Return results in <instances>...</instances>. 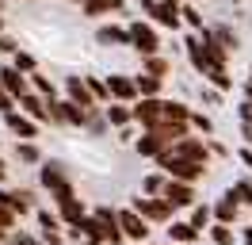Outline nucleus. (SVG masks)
<instances>
[{
    "label": "nucleus",
    "instance_id": "7",
    "mask_svg": "<svg viewBox=\"0 0 252 245\" xmlns=\"http://www.w3.org/2000/svg\"><path fill=\"white\" fill-rule=\"evenodd\" d=\"M119 222H123L126 242H142V245H145V238H149V226H153L145 214H138L134 207H126V211H119Z\"/></svg>",
    "mask_w": 252,
    "mask_h": 245
},
{
    "label": "nucleus",
    "instance_id": "15",
    "mask_svg": "<svg viewBox=\"0 0 252 245\" xmlns=\"http://www.w3.org/2000/svg\"><path fill=\"white\" fill-rule=\"evenodd\" d=\"M184 50H188V61H191L195 73L214 69V65H210V54H206V46H203V35H188V39H184Z\"/></svg>",
    "mask_w": 252,
    "mask_h": 245
},
{
    "label": "nucleus",
    "instance_id": "55",
    "mask_svg": "<svg viewBox=\"0 0 252 245\" xmlns=\"http://www.w3.org/2000/svg\"><path fill=\"white\" fill-rule=\"evenodd\" d=\"M123 245H126V242H123Z\"/></svg>",
    "mask_w": 252,
    "mask_h": 245
},
{
    "label": "nucleus",
    "instance_id": "43",
    "mask_svg": "<svg viewBox=\"0 0 252 245\" xmlns=\"http://www.w3.org/2000/svg\"><path fill=\"white\" fill-rule=\"evenodd\" d=\"M138 8H142L145 19H153V15H157V8H160V0H138Z\"/></svg>",
    "mask_w": 252,
    "mask_h": 245
},
{
    "label": "nucleus",
    "instance_id": "29",
    "mask_svg": "<svg viewBox=\"0 0 252 245\" xmlns=\"http://www.w3.org/2000/svg\"><path fill=\"white\" fill-rule=\"evenodd\" d=\"M164 184H168V172H149L142 176V196H164Z\"/></svg>",
    "mask_w": 252,
    "mask_h": 245
},
{
    "label": "nucleus",
    "instance_id": "21",
    "mask_svg": "<svg viewBox=\"0 0 252 245\" xmlns=\"http://www.w3.org/2000/svg\"><path fill=\"white\" fill-rule=\"evenodd\" d=\"M126 8V0H88L80 15H88V19H103V15H119Z\"/></svg>",
    "mask_w": 252,
    "mask_h": 245
},
{
    "label": "nucleus",
    "instance_id": "23",
    "mask_svg": "<svg viewBox=\"0 0 252 245\" xmlns=\"http://www.w3.org/2000/svg\"><path fill=\"white\" fill-rule=\"evenodd\" d=\"M199 234L203 230H195L191 222H168V242H176V245H195Z\"/></svg>",
    "mask_w": 252,
    "mask_h": 245
},
{
    "label": "nucleus",
    "instance_id": "31",
    "mask_svg": "<svg viewBox=\"0 0 252 245\" xmlns=\"http://www.w3.org/2000/svg\"><path fill=\"white\" fill-rule=\"evenodd\" d=\"M134 81H138L142 96H160V88H164V77H153V73H138Z\"/></svg>",
    "mask_w": 252,
    "mask_h": 245
},
{
    "label": "nucleus",
    "instance_id": "33",
    "mask_svg": "<svg viewBox=\"0 0 252 245\" xmlns=\"http://www.w3.org/2000/svg\"><path fill=\"white\" fill-rule=\"evenodd\" d=\"M164 119H172V122H191V107L180 104V100H164Z\"/></svg>",
    "mask_w": 252,
    "mask_h": 245
},
{
    "label": "nucleus",
    "instance_id": "42",
    "mask_svg": "<svg viewBox=\"0 0 252 245\" xmlns=\"http://www.w3.org/2000/svg\"><path fill=\"white\" fill-rule=\"evenodd\" d=\"M16 218H19L16 211H8V207L0 203V230H12V226H16Z\"/></svg>",
    "mask_w": 252,
    "mask_h": 245
},
{
    "label": "nucleus",
    "instance_id": "41",
    "mask_svg": "<svg viewBox=\"0 0 252 245\" xmlns=\"http://www.w3.org/2000/svg\"><path fill=\"white\" fill-rule=\"evenodd\" d=\"M12 245H46L42 238H34V234H23V230H16L12 234Z\"/></svg>",
    "mask_w": 252,
    "mask_h": 245
},
{
    "label": "nucleus",
    "instance_id": "5",
    "mask_svg": "<svg viewBox=\"0 0 252 245\" xmlns=\"http://www.w3.org/2000/svg\"><path fill=\"white\" fill-rule=\"evenodd\" d=\"M160 119H164V96H142V100H134V122L142 130H153Z\"/></svg>",
    "mask_w": 252,
    "mask_h": 245
},
{
    "label": "nucleus",
    "instance_id": "28",
    "mask_svg": "<svg viewBox=\"0 0 252 245\" xmlns=\"http://www.w3.org/2000/svg\"><path fill=\"white\" fill-rule=\"evenodd\" d=\"M188 222H191L195 230H210V222H214V207H210V203H195Z\"/></svg>",
    "mask_w": 252,
    "mask_h": 245
},
{
    "label": "nucleus",
    "instance_id": "45",
    "mask_svg": "<svg viewBox=\"0 0 252 245\" xmlns=\"http://www.w3.org/2000/svg\"><path fill=\"white\" fill-rule=\"evenodd\" d=\"M42 242H46V245H65V238H62V234H42Z\"/></svg>",
    "mask_w": 252,
    "mask_h": 245
},
{
    "label": "nucleus",
    "instance_id": "10",
    "mask_svg": "<svg viewBox=\"0 0 252 245\" xmlns=\"http://www.w3.org/2000/svg\"><path fill=\"white\" fill-rule=\"evenodd\" d=\"M0 84H4V88L19 100L23 92H31V77L23 73V69H16L12 61H0Z\"/></svg>",
    "mask_w": 252,
    "mask_h": 245
},
{
    "label": "nucleus",
    "instance_id": "1",
    "mask_svg": "<svg viewBox=\"0 0 252 245\" xmlns=\"http://www.w3.org/2000/svg\"><path fill=\"white\" fill-rule=\"evenodd\" d=\"M38 184H42L50 196H54V203H58V199L77 196V188H73V176H69V168H65L62 161H42V165H38Z\"/></svg>",
    "mask_w": 252,
    "mask_h": 245
},
{
    "label": "nucleus",
    "instance_id": "22",
    "mask_svg": "<svg viewBox=\"0 0 252 245\" xmlns=\"http://www.w3.org/2000/svg\"><path fill=\"white\" fill-rule=\"evenodd\" d=\"M153 23H157V27H168V31H184V12H180L176 4H160L157 15H153Z\"/></svg>",
    "mask_w": 252,
    "mask_h": 245
},
{
    "label": "nucleus",
    "instance_id": "46",
    "mask_svg": "<svg viewBox=\"0 0 252 245\" xmlns=\"http://www.w3.org/2000/svg\"><path fill=\"white\" fill-rule=\"evenodd\" d=\"M8 180V165H4V157H0V184Z\"/></svg>",
    "mask_w": 252,
    "mask_h": 245
},
{
    "label": "nucleus",
    "instance_id": "53",
    "mask_svg": "<svg viewBox=\"0 0 252 245\" xmlns=\"http://www.w3.org/2000/svg\"><path fill=\"white\" fill-rule=\"evenodd\" d=\"M164 245H176V242H164Z\"/></svg>",
    "mask_w": 252,
    "mask_h": 245
},
{
    "label": "nucleus",
    "instance_id": "11",
    "mask_svg": "<svg viewBox=\"0 0 252 245\" xmlns=\"http://www.w3.org/2000/svg\"><path fill=\"white\" fill-rule=\"evenodd\" d=\"M0 203H4L8 211H16V214H31L34 192H27V188H4V184H0Z\"/></svg>",
    "mask_w": 252,
    "mask_h": 245
},
{
    "label": "nucleus",
    "instance_id": "40",
    "mask_svg": "<svg viewBox=\"0 0 252 245\" xmlns=\"http://www.w3.org/2000/svg\"><path fill=\"white\" fill-rule=\"evenodd\" d=\"M19 50V42H16V35H8V31H4V35H0V54H8V58H12V54H16Z\"/></svg>",
    "mask_w": 252,
    "mask_h": 245
},
{
    "label": "nucleus",
    "instance_id": "24",
    "mask_svg": "<svg viewBox=\"0 0 252 245\" xmlns=\"http://www.w3.org/2000/svg\"><path fill=\"white\" fill-rule=\"evenodd\" d=\"M203 35H206V39H214V42H218L221 50H229V54L241 46V39H237V35L225 27V23H218V27H203Z\"/></svg>",
    "mask_w": 252,
    "mask_h": 245
},
{
    "label": "nucleus",
    "instance_id": "27",
    "mask_svg": "<svg viewBox=\"0 0 252 245\" xmlns=\"http://www.w3.org/2000/svg\"><path fill=\"white\" fill-rule=\"evenodd\" d=\"M142 73L168 77V73H172V61H168V58H160V54H145V58H142Z\"/></svg>",
    "mask_w": 252,
    "mask_h": 245
},
{
    "label": "nucleus",
    "instance_id": "54",
    "mask_svg": "<svg viewBox=\"0 0 252 245\" xmlns=\"http://www.w3.org/2000/svg\"><path fill=\"white\" fill-rule=\"evenodd\" d=\"M8 4H16V0H8Z\"/></svg>",
    "mask_w": 252,
    "mask_h": 245
},
{
    "label": "nucleus",
    "instance_id": "49",
    "mask_svg": "<svg viewBox=\"0 0 252 245\" xmlns=\"http://www.w3.org/2000/svg\"><path fill=\"white\" fill-rule=\"evenodd\" d=\"M80 245H103V242H92V238H88V242H80Z\"/></svg>",
    "mask_w": 252,
    "mask_h": 245
},
{
    "label": "nucleus",
    "instance_id": "8",
    "mask_svg": "<svg viewBox=\"0 0 252 245\" xmlns=\"http://www.w3.org/2000/svg\"><path fill=\"white\" fill-rule=\"evenodd\" d=\"M4 126H8V130H12L16 138H31V142L38 138V130H42V122L31 119V115H27V111H19V107L4 115Z\"/></svg>",
    "mask_w": 252,
    "mask_h": 245
},
{
    "label": "nucleus",
    "instance_id": "14",
    "mask_svg": "<svg viewBox=\"0 0 252 245\" xmlns=\"http://www.w3.org/2000/svg\"><path fill=\"white\" fill-rule=\"evenodd\" d=\"M62 92H65V96H69V100H73V104L88 107V111H92V107H99V100H95V96H92V88H88V81H84V77H69Z\"/></svg>",
    "mask_w": 252,
    "mask_h": 245
},
{
    "label": "nucleus",
    "instance_id": "37",
    "mask_svg": "<svg viewBox=\"0 0 252 245\" xmlns=\"http://www.w3.org/2000/svg\"><path fill=\"white\" fill-rule=\"evenodd\" d=\"M88 81V88H92V96L99 100V104H111V88H107V77L99 81V77H84Z\"/></svg>",
    "mask_w": 252,
    "mask_h": 245
},
{
    "label": "nucleus",
    "instance_id": "18",
    "mask_svg": "<svg viewBox=\"0 0 252 245\" xmlns=\"http://www.w3.org/2000/svg\"><path fill=\"white\" fill-rule=\"evenodd\" d=\"M58 214H62V222H65V226L73 230V226H80V222L88 218V207H84L77 196H69V199H58Z\"/></svg>",
    "mask_w": 252,
    "mask_h": 245
},
{
    "label": "nucleus",
    "instance_id": "36",
    "mask_svg": "<svg viewBox=\"0 0 252 245\" xmlns=\"http://www.w3.org/2000/svg\"><path fill=\"white\" fill-rule=\"evenodd\" d=\"M38 214V226H42V234H62V214H50V211H34Z\"/></svg>",
    "mask_w": 252,
    "mask_h": 245
},
{
    "label": "nucleus",
    "instance_id": "30",
    "mask_svg": "<svg viewBox=\"0 0 252 245\" xmlns=\"http://www.w3.org/2000/svg\"><path fill=\"white\" fill-rule=\"evenodd\" d=\"M203 81H210L218 92H233V77H229V69H221V65H214V69H206Z\"/></svg>",
    "mask_w": 252,
    "mask_h": 245
},
{
    "label": "nucleus",
    "instance_id": "47",
    "mask_svg": "<svg viewBox=\"0 0 252 245\" xmlns=\"http://www.w3.org/2000/svg\"><path fill=\"white\" fill-rule=\"evenodd\" d=\"M241 245H252V226L245 230V238H241Z\"/></svg>",
    "mask_w": 252,
    "mask_h": 245
},
{
    "label": "nucleus",
    "instance_id": "9",
    "mask_svg": "<svg viewBox=\"0 0 252 245\" xmlns=\"http://www.w3.org/2000/svg\"><path fill=\"white\" fill-rule=\"evenodd\" d=\"M172 153H176V157H184V161H203V165L210 161V146H206L203 138H195V134L172 142Z\"/></svg>",
    "mask_w": 252,
    "mask_h": 245
},
{
    "label": "nucleus",
    "instance_id": "6",
    "mask_svg": "<svg viewBox=\"0 0 252 245\" xmlns=\"http://www.w3.org/2000/svg\"><path fill=\"white\" fill-rule=\"evenodd\" d=\"M164 199L172 203L176 211H184V207H195V203H199L195 184H191V180H176V176H168V184H164Z\"/></svg>",
    "mask_w": 252,
    "mask_h": 245
},
{
    "label": "nucleus",
    "instance_id": "32",
    "mask_svg": "<svg viewBox=\"0 0 252 245\" xmlns=\"http://www.w3.org/2000/svg\"><path fill=\"white\" fill-rule=\"evenodd\" d=\"M210 242L214 245H237V238H233V226H225V222H210Z\"/></svg>",
    "mask_w": 252,
    "mask_h": 245
},
{
    "label": "nucleus",
    "instance_id": "52",
    "mask_svg": "<svg viewBox=\"0 0 252 245\" xmlns=\"http://www.w3.org/2000/svg\"><path fill=\"white\" fill-rule=\"evenodd\" d=\"M249 84H252V69H249Z\"/></svg>",
    "mask_w": 252,
    "mask_h": 245
},
{
    "label": "nucleus",
    "instance_id": "38",
    "mask_svg": "<svg viewBox=\"0 0 252 245\" xmlns=\"http://www.w3.org/2000/svg\"><path fill=\"white\" fill-rule=\"evenodd\" d=\"M180 12H184V27H195V31H203V15H199V8L195 4H180Z\"/></svg>",
    "mask_w": 252,
    "mask_h": 245
},
{
    "label": "nucleus",
    "instance_id": "26",
    "mask_svg": "<svg viewBox=\"0 0 252 245\" xmlns=\"http://www.w3.org/2000/svg\"><path fill=\"white\" fill-rule=\"evenodd\" d=\"M16 157L23 165H42V150L34 146L31 138H16Z\"/></svg>",
    "mask_w": 252,
    "mask_h": 245
},
{
    "label": "nucleus",
    "instance_id": "20",
    "mask_svg": "<svg viewBox=\"0 0 252 245\" xmlns=\"http://www.w3.org/2000/svg\"><path fill=\"white\" fill-rule=\"evenodd\" d=\"M103 115H107L111 126H130L134 122V104H123V100H111V104H103Z\"/></svg>",
    "mask_w": 252,
    "mask_h": 245
},
{
    "label": "nucleus",
    "instance_id": "39",
    "mask_svg": "<svg viewBox=\"0 0 252 245\" xmlns=\"http://www.w3.org/2000/svg\"><path fill=\"white\" fill-rule=\"evenodd\" d=\"M191 130L210 134V130H214V119H210V115H203V111H191Z\"/></svg>",
    "mask_w": 252,
    "mask_h": 245
},
{
    "label": "nucleus",
    "instance_id": "3",
    "mask_svg": "<svg viewBox=\"0 0 252 245\" xmlns=\"http://www.w3.org/2000/svg\"><path fill=\"white\" fill-rule=\"evenodd\" d=\"M130 46L138 50V54H160V31L153 19H134L130 23Z\"/></svg>",
    "mask_w": 252,
    "mask_h": 245
},
{
    "label": "nucleus",
    "instance_id": "44",
    "mask_svg": "<svg viewBox=\"0 0 252 245\" xmlns=\"http://www.w3.org/2000/svg\"><path fill=\"white\" fill-rule=\"evenodd\" d=\"M237 157H241V165L252 172V146H241V150H237Z\"/></svg>",
    "mask_w": 252,
    "mask_h": 245
},
{
    "label": "nucleus",
    "instance_id": "2",
    "mask_svg": "<svg viewBox=\"0 0 252 245\" xmlns=\"http://www.w3.org/2000/svg\"><path fill=\"white\" fill-rule=\"evenodd\" d=\"M157 168H160V172H168V176H176V180H191V184L206 176L203 161H184V157H176V153H172V146L157 157Z\"/></svg>",
    "mask_w": 252,
    "mask_h": 245
},
{
    "label": "nucleus",
    "instance_id": "25",
    "mask_svg": "<svg viewBox=\"0 0 252 245\" xmlns=\"http://www.w3.org/2000/svg\"><path fill=\"white\" fill-rule=\"evenodd\" d=\"M31 88L38 92V96H46V100H62V96H65V92L58 88V84H54V81H50L46 73H38V69L31 73Z\"/></svg>",
    "mask_w": 252,
    "mask_h": 245
},
{
    "label": "nucleus",
    "instance_id": "50",
    "mask_svg": "<svg viewBox=\"0 0 252 245\" xmlns=\"http://www.w3.org/2000/svg\"><path fill=\"white\" fill-rule=\"evenodd\" d=\"M69 4H80V8H84V4H88V0H69Z\"/></svg>",
    "mask_w": 252,
    "mask_h": 245
},
{
    "label": "nucleus",
    "instance_id": "4",
    "mask_svg": "<svg viewBox=\"0 0 252 245\" xmlns=\"http://www.w3.org/2000/svg\"><path fill=\"white\" fill-rule=\"evenodd\" d=\"M134 211L138 214H145L149 222H172V214H176V207L168 203L164 196H134Z\"/></svg>",
    "mask_w": 252,
    "mask_h": 245
},
{
    "label": "nucleus",
    "instance_id": "17",
    "mask_svg": "<svg viewBox=\"0 0 252 245\" xmlns=\"http://www.w3.org/2000/svg\"><path fill=\"white\" fill-rule=\"evenodd\" d=\"M210 207H214V222H225V226H233L237 218H241V211H245V207L237 203L233 192H225V196H221L218 203H210Z\"/></svg>",
    "mask_w": 252,
    "mask_h": 245
},
{
    "label": "nucleus",
    "instance_id": "19",
    "mask_svg": "<svg viewBox=\"0 0 252 245\" xmlns=\"http://www.w3.org/2000/svg\"><path fill=\"white\" fill-rule=\"evenodd\" d=\"M19 111H27L31 119H38V122H50V104H46V96H38V92H23L19 96Z\"/></svg>",
    "mask_w": 252,
    "mask_h": 245
},
{
    "label": "nucleus",
    "instance_id": "35",
    "mask_svg": "<svg viewBox=\"0 0 252 245\" xmlns=\"http://www.w3.org/2000/svg\"><path fill=\"white\" fill-rule=\"evenodd\" d=\"M237 196V203L241 207H252V176H241V180H233V188H229Z\"/></svg>",
    "mask_w": 252,
    "mask_h": 245
},
{
    "label": "nucleus",
    "instance_id": "51",
    "mask_svg": "<svg viewBox=\"0 0 252 245\" xmlns=\"http://www.w3.org/2000/svg\"><path fill=\"white\" fill-rule=\"evenodd\" d=\"M4 4H8V0H0V12H4Z\"/></svg>",
    "mask_w": 252,
    "mask_h": 245
},
{
    "label": "nucleus",
    "instance_id": "13",
    "mask_svg": "<svg viewBox=\"0 0 252 245\" xmlns=\"http://www.w3.org/2000/svg\"><path fill=\"white\" fill-rule=\"evenodd\" d=\"M168 146H172V142L160 134V130H142V134H138V142H134V153H142V157H153V161H157Z\"/></svg>",
    "mask_w": 252,
    "mask_h": 245
},
{
    "label": "nucleus",
    "instance_id": "16",
    "mask_svg": "<svg viewBox=\"0 0 252 245\" xmlns=\"http://www.w3.org/2000/svg\"><path fill=\"white\" fill-rule=\"evenodd\" d=\"M95 42L99 46H130V27H123V23H99L95 27Z\"/></svg>",
    "mask_w": 252,
    "mask_h": 245
},
{
    "label": "nucleus",
    "instance_id": "34",
    "mask_svg": "<svg viewBox=\"0 0 252 245\" xmlns=\"http://www.w3.org/2000/svg\"><path fill=\"white\" fill-rule=\"evenodd\" d=\"M8 61H12L16 69H23V73H27V77H31L34 69H38V58H34L31 50H16V54H12V58H8Z\"/></svg>",
    "mask_w": 252,
    "mask_h": 245
},
{
    "label": "nucleus",
    "instance_id": "48",
    "mask_svg": "<svg viewBox=\"0 0 252 245\" xmlns=\"http://www.w3.org/2000/svg\"><path fill=\"white\" fill-rule=\"evenodd\" d=\"M160 4H176V8H180V4H184V0H160Z\"/></svg>",
    "mask_w": 252,
    "mask_h": 245
},
{
    "label": "nucleus",
    "instance_id": "12",
    "mask_svg": "<svg viewBox=\"0 0 252 245\" xmlns=\"http://www.w3.org/2000/svg\"><path fill=\"white\" fill-rule=\"evenodd\" d=\"M107 88H111V100H123V104H134V100H142V92H138V81H134V77L111 73V77H107Z\"/></svg>",
    "mask_w": 252,
    "mask_h": 245
}]
</instances>
